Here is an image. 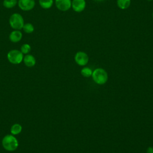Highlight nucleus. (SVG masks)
<instances>
[{"instance_id": "obj_4", "label": "nucleus", "mask_w": 153, "mask_h": 153, "mask_svg": "<svg viewBox=\"0 0 153 153\" xmlns=\"http://www.w3.org/2000/svg\"><path fill=\"white\" fill-rule=\"evenodd\" d=\"M7 59L12 64H19L23 61V54L18 50H11L7 53Z\"/></svg>"}, {"instance_id": "obj_9", "label": "nucleus", "mask_w": 153, "mask_h": 153, "mask_svg": "<svg viewBox=\"0 0 153 153\" xmlns=\"http://www.w3.org/2000/svg\"><path fill=\"white\" fill-rule=\"evenodd\" d=\"M22 33L20 30H14L10 33L9 39L13 42H18L22 39Z\"/></svg>"}, {"instance_id": "obj_8", "label": "nucleus", "mask_w": 153, "mask_h": 153, "mask_svg": "<svg viewBox=\"0 0 153 153\" xmlns=\"http://www.w3.org/2000/svg\"><path fill=\"white\" fill-rule=\"evenodd\" d=\"M86 6V2L85 0H72L71 3V7L73 10L76 13H81L83 11Z\"/></svg>"}, {"instance_id": "obj_13", "label": "nucleus", "mask_w": 153, "mask_h": 153, "mask_svg": "<svg viewBox=\"0 0 153 153\" xmlns=\"http://www.w3.org/2000/svg\"><path fill=\"white\" fill-rule=\"evenodd\" d=\"M53 0H39V5L44 9L50 8L53 5Z\"/></svg>"}, {"instance_id": "obj_14", "label": "nucleus", "mask_w": 153, "mask_h": 153, "mask_svg": "<svg viewBox=\"0 0 153 153\" xmlns=\"http://www.w3.org/2000/svg\"><path fill=\"white\" fill-rule=\"evenodd\" d=\"M17 2V0H4L2 4L7 8H11L16 5Z\"/></svg>"}, {"instance_id": "obj_2", "label": "nucleus", "mask_w": 153, "mask_h": 153, "mask_svg": "<svg viewBox=\"0 0 153 153\" xmlns=\"http://www.w3.org/2000/svg\"><path fill=\"white\" fill-rule=\"evenodd\" d=\"M92 78L93 81L99 85L105 84L108 79V75L106 71L103 68H97L92 73Z\"/></svg>"}, {"instance_id": "obj_3", "label": "nucleus", "mask_w": 153, "mask_h": 153, "mask_svg": "<svg viewBox=\"0 0 153 153\" xmlns=\"http://www.w3.org/2000/svg\"><path fill=\"white\" fill-rule=\"evenodd\" d=\"M10 26L14 30H21L24 25V19L19 13H13L11 15L9 19Z\"/></svg>"}, {"instance_id": "obj_7", "label": "nucleus", "mask_w": 153, "mask_h": 153, "mask_svg": "<svg viewBox=\"0 0 153 153\" xmlns=\"http://www.w3.org/2000/svg\"><path fill=\"white\" fill-rule=\"evenodd\" d=\"M71 0H55L57 8L62 11H66L71 8Z\"/></svg>"}, {"instance_id": "obj_16", "label": "nucleus", "mask_w": 153, "mask_h": 153, "mask_svg": "<svg viewBox=\"0 0 153 153\" xmlns=\"http://www.w3.org/2000/svg\"><path fill=\"white\" fill-rule=\"evenodd\" d=\"M92 73H93L92 70L88 67H84L81 71V74L83 76L86 78L91 76L92 75Z\"/></svg>"}, {"instance_id": "obj_1", "label": "nucleus", "mask_w": 153, "mask_h": 153, "mask_svg": "<svg viewBox=\"0 0 153 153\" xmlns=\"http://www.w3.org/2000/svg\"><path fill=\"white\" fill-rule=\"evenodd\" d=\"M2 145L6 151H14L18 148L19 142L14 135L7 134L2 139Z\"/></svg>"}, {"instance_id": "obj_19", "label": "nucleus", "mask_w": 153, "mask_h": 153, "mask_svg": "<svg viewBox=\"0 0 153 153\" xmlns=\"http://www.w3.org/2000/svg\"><path fill=\"white\" fill-rule=\"evenodd\" d=\"M94 1H95L96 2H102V1H103L104 0H94Z\"/></svg>"}, {"instance_id": "obj_17", "label": "nucleus", "mask_w": 153, "mask_h": 153, "mask_svg": "<svg viewBox=\"0 0 153 153\" xmlns=\"http://www.w3.org/2000/svg\"><path fill=\"white\" fill-rule=\"evenodd\" d=\"M31 50V47L28 44H23L20 47V51L23 54H27Z\"/></svg>"}, {"instance_id": "obj_11", "label": "nucleus", "mask_w": 153, "mask_h": 153, "mask_svg": "<svg viewBox=\"0 0 153 153\" xmlns=\"http://www.w3.org/2000/svg\"><path fill=\"white\" fill-rule=\"evenodd\" d=\"M117 4L119 8L126 10L130 7L131 0H117Z\"/></svg>"}, {"instance_id": "obj_20", "label": "nucleus", "mask_w": 153, "mask_h": 153, "mask_svg": "<svg viewBox=\"0 0 153 153\" xmlns=\"http://www.w3.org/2000/svg\"><path fill=\"white\" fill-rule=\"evenodd\" d=\"M146 1H153V0H146Z\"/></svg>"}, {"instance_id": "obj_15", "label": "nucleus", "mask_w": 153, "mask_h": 153, "mask_svg": "<svg viewBox=\"0 0 153 153\" xmlns=\"http://www.w3.org/2000/svg\"><path fill=\"white\" fill-rule=\"evenodd\" d=\"M22 29L26 33H31L34 31V26L32 24L30 23H27L24 24Z\"/></svg>"}, {"instance_id": "obj_12", "label": "nucleus", "mask_w": 153, "mask_h": 153, "mask_svg": "<svg viewBox=\"0 0 153 153\" xmlns=\"http://www.w3.org/2000/svg\"><path fill=\"white\" fill-rule=\"evenodd\" d=\"M22 130V127L20 124H18V123H16L14 124H13L10 128V131L11 133L13 135H17L19 134V133H21Z\"/></svg>"}, {"instance_id": "obj_6", "label": "nucleus", "mask_w": 153, "mask_h": 153, "mask_svg": "<svg viewBox=\"0 0 153 153\" xmlns=\"http://www.w3.org/2000/svg\"><path fill=\"white\" fill-rule=\"evenodd\" d=\"M17 4L19 7L25 11L32 10L35 5L34 0H18Z\"/></svg>"}, {"instance_id": "obj_18", "label": "nucleus", "mask_w": 153, "mask_h": 153, "mask_svg": "<svg viewBox=\"0 0 153 153\" xmlns=\"http://www.w3.org/2000/svg\"><path fill=\"white\" fill-rule=\"evenodd\" d=\"M146 153H153V147L149 146L146 149Z\"/></svg>"}, {"instance_id": "obj_10", "label": "nucleus", "mask_w": 153, "mask_h": 153, "mask_svg": "<svg viewBox=\"0 0 153 153\" xmlns=\"http://www.w3.org/2000/svg\"><path fill=\"white\" fill-rule=\"evenodd\" d=\"M23 61L25 63V65L29 68H31L35 66L36 63V60L33 56L32 54H26L25 57H23Z\"/></svg>"}, {"instance_id": "obj_5", "label": "nucleus", "mask_w": 153, "mask_h": 153, "mask_svg": "<svg viewBox=\"0 0 153 153\" xmlns=\"http://www.w3.org/2000/svg\"><path fill=\"white\" fill-rule=\"evenodd\" d=\"M74 60L76 64L79 66L86 65L89 60V57L87 54L84 51H78L74 57Z\"/></svg>"}, {"instance_id": "obj_21", "label": "nucleus", "mask_w": 153, "mask_h": 153, "mask_svg": "<svg viewBox=\"0 0 153 153\" xmlns=\"http://www.w3.org/2000/svg\"><path fill=\"white\" fill-rule=\"evenodd\" d=\"M152 19H153V12H152Z\"/></svg>"}]
</instances>
